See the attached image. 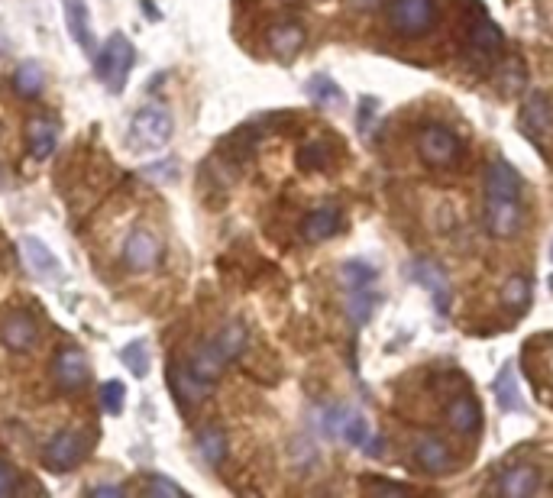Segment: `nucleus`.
<instances>
[{
    "instance_id": "f257e3e1",
    "label": "nucleus",
    "mask_w": 553,
    "mask_h": 498,
    "mask_svg": "<svg viewBox=\"0 0 553 498\" xmlns=\"http://www.w3.org/2000/svg\"><path fill=\"white\" fill-rule=\"evenodd\" d=\"M385 17H389V26L395 30V36L418 39L437 26L440 7H437V0H389Z\"/></svg>"
},
{
    "instance_id": "f03ea898",
    "label": "nucleus",
    "mask_w": 553,
    "mask_h": 498,
    "mask_svg": "<svg viewBox=\"0 0 553 498\" xmlns=\"http://www.w3.org/2000/svg\"><path fill=\"white\" fill-rule=\"evenodd\" d=\"M133 43L123 33H110L107 43L101 46L98 52V62H94V72H98V78L104 81V85L110 91H123V85H127V78L133 72Z\"/></svg>"
},
{
    "instance_id": "7ed1b4c3",
    "label": "nucleus",
    "mask_w": 553,
    "mask_h": 498,
    "mask_svg": "<svg viewBox=\"0 0 553 498\" xmlns=\"http://www.w3.org/2000/svg\"><path fill=\"white\" fill-rule=\"evenodd\" d=\"M172 140V114L159 104H149L143 110H136V117L130 123V143L136 149H162Z\"/></svg>"
},
{
    "instance_id": "20e7f679",
    "label": "nucleus",
    "mask_w": 553,
    "mask_h": 498,
    "mask_svg": "<svg viewBox=\"0 0 553 498\" xmlns=\"http://www.w3.org/2000/svg\"><path fill=\"white\" fill-rule=\"evenodd\" d=\"M418 156L434 169H444L463 156V140L444 123H427L418 130Z\"/></svg>"
},
{
    "instance_id": "39448f33",
    "label": "nucleus",
    "mask_w": 553,
    "mask_h": 498,
    "mask_svg": "<svg viewBox=\"0 0 553 498\" xmlns=\"http://www.w3.org/2000/svg\"><path fill=\"white\" fill-rule=\"evenodd\" d=\"M321 431L327 437H337L350 447H363L369 437V424L359 411L353 408H324L321 411Z\"/></svg>"
},
{
    "instance_id": "423d86ee",
    "label": "nucleus",
    "mask_w": 553,
    "mask_h": 498,
    "mask_svg": "<svg viewBox=\"0 0 553 498\" xmlns=\"http://www.w3.org/2000/svg\"><path fill=\"white\" fill-rule=\"evenodd\" d=\"M486 227L492 237L511 240L524 227L521 198H486Z\"/></svg>"
},
{
    "instance_id": "0eeeda50",
    "label": "nucleus",
    "mask_w": 553,
    "mask_h": 498,
    "mask_svg": "<svg viewBox=\"0 0 553 498\" xmlns=\"http://www.w3.org/2000/svg\"><path fill=\"white\" fill-rule=\"evenodd\" d=\"M81 456H85V440H81L75 431H62L46 444L43 466L49 469V473L62 476V473H68V469H75L81 463Z\"/></svg>"
},
{
    "instance_id": "6e6552de",
    "label": "nucleus",
    "mask_w": 553,
    "mask_h": 498,
    "mask_svg": "<svg viewBox=\"0 0 553 498\" xmlns=\"http://www.w3.org/2000/svg\"><path fill=\"white\" fill-rule=\"evenodd\" d=\"M162 259V240L152 230H133L127 243H123V262L133 272H149L152 266H159Z\"/></svg>"
},
{
    "instance_id": "1a4fd4ad",
    "label": "nucleus",
    "mask_w": 553,
    "mask_h": 498,
    "mask_svg": "<svg viewBox=\"0 0 553 498\" xmlns=\"http://www.w3.org/2000/svg\"><path fill=\"white\" fill-rule=\"evenodd\" d=\"M52 372H55V382H59L65 392L85 389L88 379H91V366H88L85 353H81L78 347H62L59 356H55V363H52Z\"/></svg>"
},
{
    "instance_id": "9d476101",
    "label": "nucleus",
    "mask_w": 553,
    "mask_h": 498,
    "mask_svg": "<svg viewBox=\"0 0 553 498\" xmlns=\"http://www.w3.org/2000/svg\"><path fill=\"white\" fill-rule=\"evenodd\" d=\"M466 39H469V52L479 55L482 62H492L495 55H499L502 43H505L502 30H499V26H495V23L486 17V13H482V10H476V13H473V23H469Z\"/></svg>"
},
{
    "instance_id": "9b49d317",
    "label": "nucleus",
    "mask_w": 553,
    "mask_h": 498,
    "mask_svg": "<svg viewBox=\"0 0 553 498\" xmlns=\"http://www.w3.org/2000/svg\"><path fill=\"white\" fill-rule=\"evenodd\" d=\"M492 492H499V495H505V498H528V495H537V492H541V473H537V469L528 466V463H515V466H508L499 479H495Z\"/></svg>"
},
{
    "instance_id": "f8f14e48",
    "label": "nucleus",
    "mask_w": 553,
    "mask_h": 498,
    "mask_svg": "<svg viewBox=\"0 0 553 498\" xmlns=\"http://www.w3.org/2000/svg\"><path fill=\"white\" fill-rule=\"evenodd\" d=\"M0 340L13 353H30L39 343V327L30 314H7L4 324H0Z\"/></svg>"
},
{
    "instance_id": "ddd939ff",
    "label": "nucleus",
    "mask_w": 553,
    "mask_h": 498,
    "mask_svg": "<svg viewBox=\"0 0 553 498\" xmlns=\"http://www.w3.org/2000/svg\"><path fill=\"white\" fill-rule=\"evenodd\" d=\"M444 418L450 424V431L453 434H460V437H473L479 431V424H482V411L476 405V398L473 395H453L447 401V408H444Z\"/></svg>"
},
{
    "instance_id": "4468645a",
    "label": "nucleus",
    "mask_w": 553,
    "mask_h": 498,
    "mask_svg": "<svg viewBox=\"0 0 553 498\" xmlns=\"http://www.w3.org/2000/svg\"><path fill=\"white\" fill-rule=\"evenodd\" d=\"M414 463H418L424 473H434V476H444L450 469V447L440 440L437 434H421L414 440Z\"/></svg>"
},
{
    "instance_id": "2eb2a0df",
    "label": "nucleus",
    "mask_w": 553,
    "mask_h": 498,
    "mask_svg": "<svg viewBox=\"0 0 553 498\" xmlns=\"http://www.w3.org/2000/svg\"><path fill=\"white\" fill-rule=\"evenodd\" d=\"M266 43H269V52L275 55V59H295V55L304 49V43H308V33H304L301 23L288 20V23L272 26Z\"/></svg>"
},
{
    "instance_id": "dca6fc26",
    "label": "nucleus",
    "mask_w": 553,
    "mask_h": 498,
    "mask_svg": "<svg viewBox=\"0 0 553 498\" xmlns=\"http://www.w3.org/2000/svg\"><path fill=\"white\" fill-rule=\"evenodd\" d=\"M521 175L505 159L489 162L486 169V198H521Z\"/></svg>"
},
{
    "instance_id": "f3484780",
    "label": "nucleus",
    "mask_w": 553,
    "mask_h": 498,
    "mask_svg": "<svg viewBox=\"0 0 553 498\" xmlns=\"http://www.w3.org/2000/svg\"><path fill=\"white\" fill-rule=\"evenodd\" d=\"M414 279H418L427 292H431L437 311L447 314V308H450V285H447L444 269H440L437 262H431V259H418V262H414Z\"/></svg>"
},
{
    "instance_id": "a211bd4d",
    "label": "nucleus",
    "mask_w": 553,
    "mask_h": 498,
    "mask_svg": "<svg viewBox=\"0 0 553 498\" xmlns=\"http://www.w3.org/2000/svg\"><path fill=\"white\" fill-rule=\"evenodd\" d=\"M343 227V217H340V207H317L301 224V237L308 243H324L330 240L334 233H340Z\"/></svg>"
},
{
    "instance_id": "6ab92c4d",
    "label": "nucleus",
    "mask_w": 553,
    "mask_h": 498,
    "mask_svg": "<svg viewBox=\"0 0 553 498\" xmlns=\"http://www.w3.org/2000/svg\"><path fill=\"white\" fill-rule=\"evenodd\" d=\"M521 123L524 130H528L531 136H547L550 127H553V107H550V98L544 91H531L528 101H524V114H521Z\"/></svg>"
},
{
    "instance_id": "aec40b11",
    "label": "nucleus",
    "mask_w": 553,
    "mask_h": 498,
    "mask_svg": "<svg viewBox=\"0 0 553 498\" xmlns=\"http://www.w3.org/2000/svg\"><path fill=\"white\" fill-rule=\"evenodd\" d=\"M26 143H30V156L43 162L55 152V143H59V127H55V123L46 120V117H36V120H30V127H26Z\"/></svg>"
},
{
    "instance_id": "412c9836",
    "label": "nucleus",
    "mask_w": 553,
    "mask_h": 498,
    "mask_svg": "<svg viewBox=\"0 0 553 498\" xmlns=\"http://www.w3.org/2000/svg\"><path fill=\"white\" fill-rule=\"evenodd\" d=\"M172 385H175V398L182 401V405H198V401H204L207 395H211V389H214L211 382L198 379L188 366H178L172 372Z\"/></svg>"
},
{
    "instance_id": "4be33fe9",
    "label": "nucleus",
    "mask_w": 553,
    "mask_h": 498,
    "mask_svg": "<svg viewBox=\"0 0 553 498\" xmlns=\"http://www.w3.org/2000/svg\"><path fill=\"white\" fill-rule=\"evenodd\" d=\"M224 366H227V359L220 356V350L214 347V340H207L204 347H198L195 356H191V363H188V369L195 372L198 379L211 382V385L220 379V372H224Z\"/></svg>"
},
{
    "instance_id": "5701e85b",
    "label": "nucleus",
    "mask_w": 553,
    "mask_h": 498,
    "mask_svg": "<svg viewBox=\"0 0 553 498\" xmlns=\"http://www.w3.org/2000/svg\"><path fill=\"white\" fill-rule=\"evenodd\" d=\"M23 253H26V259H30L33 272H39V275H52V279H62L59 259H55V253H49V246H46L43 240L23 237Z\"/></svg>"
},
{
    "instance_id": "b1692460",
    "label": "nucleus",
    "mask_w": 553,
    "mask_h": 498,
    "mask_svg": "<svg viewBox=\"0 0 553 498\" xmlns=\"http://www.w3.org/2000/svg\"><path fill=\"white\" fill-rule=\"evenodd\" d=\"M246 343H250V334H246V327L240 321H230L220 327V334L214 337V347L220 350V356L227 359V363H233L243 350H246Z\"/></svg>"
},
{
    "instance_id": "393cba45",
    "label": "nucleus",
    "mask_w": 553,
    "mask_h": 498,
    "mask_svg": "<svg viewBox=\"0 0 553 498\" xmlns=\"http://www.w3.org/2000/svg\"><path fill=\"white\" fill-rule=\"evenodd\" d=\"M198 453L207 466H220L227 460V437L220 427H204L198 434Z\"/></svg>"
},
{
    "instance_id": "a878e982",
    "label": "nucleus",
    "mask_w": 553,
    "mask_h": 498,
    "mask_svg": "<svg viewBox=\"0 0 553 498\" xmlns=\"http://www.w3.org/2000/svg\"><path fill=\"white\" fill-rule=\"evenodd\" d=\"M46 85V75L43 68H39V62H23L17 68V75H13V91L20 94V98H36L39 91H43Z\"/></svg>"
},
{
    "instance_id": "bb28decb",
    "label": "nucleus",
    "mask_w": 553,
    "mask_h": 498,
    "mask_svg": "<svg viewBox=\"0 0 553 498\" xmlns=\"http://www.w3.org/2000/svg\"><path fill=\"white\" fill-rule=\"evenodd\" d=\"M502 304L511 314H521L531 304V282L524 275H511L502 288Z\"/></svg>"
},
{
    "instance_id": "cd10ccee",
    "label": "nucleus",
    "mask_w": 553,
    "mask_h": 498,
    "mask_svg": "<svg viewBox=\"0 0 553 498\" xmlns=\"http://www.w3.org/2000/svg\"><path fill=\"white\" fill-rule=\"evenodd\" d=\"M340 279H343V285H347V288L372 285L379 279V269L372 266V262H366V259H350V262H343V266H340Z\"/></svg>"
},
{
    "instance_id": "c85d7f7f",
    "label": "nucleus",
    "mask_w": 553,
    "mask_h": 498,
    "mask_svg": "<svg viewBox=\"0 0 553 498\" xmlns=\"http://www.w3.org/2000/svg\"><path fill=\"white\" fill-rule=\"evenodd\" d=\"M347 314L353 317L356 327L366 324V317L372 314V285H353L347 292Z\"/></svg>"
},
{
    "instance_id": "c756f323",
    "label": "nucleus",
    "mask_w": 553,
    "mask_h": 498,
    "mask_svg": "<svg viewBox=\"0 0 553 498\" xmlns=\"http://www.w3.org/2000/svg\"><path fill=\"white\" fill-rule=\"evenodd\" d=\"M298 162H301V169H308V172H321L330 165V146L321 143V140H311V143H304L298 149Z\"/></svg>"
},
{
    "instance_id": "7c9ffc66",
    "label": "nucleus",
    "mask_w": 553,
    "mask_h": 498,
    "mask_svg": "<svg viewBox=\"0 0 553 498\" xmlns=\"http://www.w3.org/2000/svg\"><path fill=\"white\" fill-rule=\"evenodd\" d=\"M495 392H499V405L502 411H518L521 408V398H518V385H515V372L511 366H505L495 379Z\"/></svg>"
},
{
    "instance_id": "2f4dec72",
    "label": "nucleus",
    "mask_w": 553,
    "mask_h": 498,
    "mask_svg": "<svg viewBox=\"0 0 553 498\" xmlns=\"http://www.w3.org/2000/svg\"><path fill=\"white\" fill-rule=\"evenodd\" d=\"M120 359H123V363H127V369L133 372L136 379H143L146 372H149V356H146V343H140V340H136V343H130V347L120 353Z\"/></svg>"
},
{
    "instance_id": "473e14b6",
    "label": "nucleus",
    "mask_w": 553,
    "mask_h": 498,
    "mask_svg": "<svg viewBox=\"0 0 553 498\" xmlns=\"http://www.w3.org/2000/svg\"><path fill=\"white\" fill-rule=\"evenodd\" d=\"M123 401H127V389H123V382L110 379L101 385V408L107 414H120L123 411Z\"/></svg>"
},
{
    "instance_id": "72a5a7b5",
    "label": "nucleus",
    "mask_w": 553,
    "mask_h": 498,
    "mask_svg": "<svg viewBox=\"0 0 553 498\" xmlns=\"http://www.w3.org/2000/svg\"><path fill=\"white\" fill-rule=\"evenodd\" d=\"M308 94L314 101H337L340 98V88L334 85L330 78H311V85H308Z\"/></svg>"
},
{
    "instance_id": "f704fd0d",
    "label": "nucleus",
    "mask_w": 553,
    "mask_h": 498,
    "mask_svg": "<svg viewBox=\"0 0 553 498\" xmlns=\"http://www.w3.org/2000/svg\"><path fill=\"white\" fill-rule=\"evenodd\" d=\"M524 85V72H521V65L511 59L508 62V72H502L499 75V88L505 91V94H511V91H518Z\"/></svg>"
},
{
    "instance_id": "c9c22d12",
    "label": "nucleus",
    "mask_w": 553,
    "mask_h": 498,
    "mask_svg": "<svg viewBox=\"0 0 553 498\" xmlns=\"http://www.w3.org/2000/svg\"><path fill=\"white\" fill-rule=\"evenodd\" d=\"M369 492H385V495H411L414 486H405V482H382V479H366Z\"/></svg>"
},
{
    "instance_id": "e433bc0d",
    "label": "nucleus",
    "mask_w": 553,
    "mask_h": 498,
    "mask_svg": "<svg viewBox=\"0 0 553 498\" xmlns=\"http://www.w3.org/2000/svg\"><path fill=\"white\" fill-rule=\"evenodd\" d=\"M17 482H20L17 469H13L7 460H0V498H7V495L17 492Z\"/></svg>"
},
{
    "instance_id": "4c0bfd02",
    "label": "nucleus",
    "mask_w": 553,
    "mask_h": 498,
    "mask_svg": "<svg viewBox=\"0 0 553 498\" xmlns=\"http://www.w3.org/2000/svg\"><path fill=\"white\" fill-rule=\"evenodd\" d=\"M143 486H146V492H152V495H169V498H178V495H185V489H178L175 482H169V479H159V476L146 479Z\"/></svg>"
},
{
    "instance_id": "58836bf2",
    "label": "nucleus",
    "mask_w": 553,
    "mask_h": 498,
    "mask_svg": "<svg viewBox=\"0 0 553 498\" xmlns=\"http://www.w3.org/2000/svg\"><path fill=\"white\" fill-rule=\"evenodd\" d=\"M347 7L356 10V13H369V10L382 7V0H347Z\"/></svg>"
},
{
    "instance_id": "ea45409f",
    "label": "nucleus",
    "mask_w": 553,
    "mask_h": 498,
    "mask_svg": "<svg viewBox=\"0 0 553 498\" xmlns=\"http://www.w3.org/2000/svg\"><path fill=\"white\" fill-rule=\"evenodd\" d=\"M85 495H114V498H120L123 489L120 486H91V489H85Z\"/></svg>"
}]
</instances>
